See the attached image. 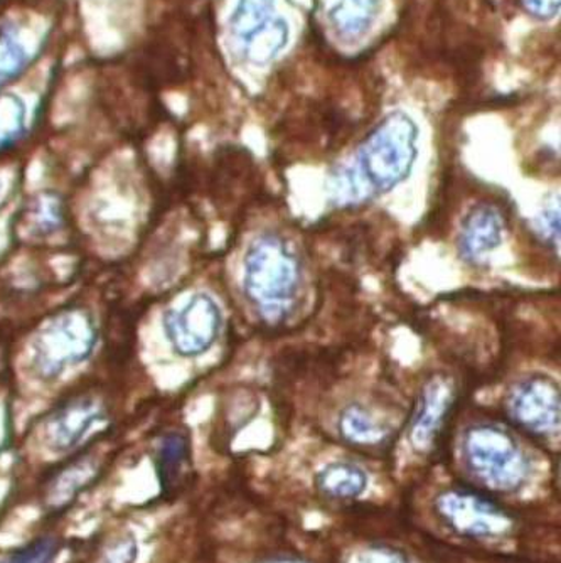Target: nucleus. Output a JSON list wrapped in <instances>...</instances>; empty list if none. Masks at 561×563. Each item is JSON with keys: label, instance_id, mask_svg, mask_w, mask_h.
<instances>
[{"label": "nucleus", "instance_id": "2eb2a0df", "mask_svg": "<svg viewBox=\"0 0 561 563\" xmlns=\"http://www.w3.org/2000/svg\"><path fill=\"white\" fill-rule=\"evenodd\" d=\"M366 484V476L358 467L350 464H332L322 471L319 477V486L322 492L334 498H351L360 495Z\"/></svg>", "mask_w": 561, "mask_h": 563}, {"label": "nucleus", "instance_id": "0eeeda50", "mask_svg": "<svg viewBox=\"0 0 561 563\" xmlns=\"http://www.w3.org/2000/svg\"><path fill=\"white\" fill-rule=\"evenodd\" d=\"M105 413V405L95 395H76L62 401L43 420L44 445L56 454L75 451Z\"/></svg>", "mask_w": 561, "mask_h": 563}, {"label": "nucleus", "instance_id": "4468645a", "mask_svg": "<svg viewBox=\"0 0 561 563\" xmlns=\"http://www.w3.org/2000/svg\"><path fill=\"white\" fill-rule=\"evenodd\" d=\"M28 109L24 100L11 91H0V154L11 151L24 137Z\"/></svg>", "mask_w": 561, "mask_h": 563}, {"label": "nucleus", "instance_id": "f3484780", "mask_svg": "<svg viewBox=\"0 0 561 563\" xmlns=\"http://www.w3.org/2000/svg\"><path fill=\"white\" fill-rule=\"evenodd\" d=\"M31 223H33L34 233L37 236L51 235L55 233L63 223L62 202L56 198L37 199L30 214Z\"/></svg>", "mask_w": 561, "mask_h": 563}, {"label": "nucleus", "instance_id": "f257e3e1", "mask_svg": "<svg viewBox=\"0 0 561 563\" xmlns=\"http://www.w3.org/2000/svg\"><path fill=\"white\" fill-rule=\"evenodd\" d=\"M300 280L299 261L284 239L263 235L252 243L243 261V292L260 318L268 324L287 319L299 294Z\"/></svg>", "mask_w": 561, "mask_h": 563}, {"label": "nucleus", "instance_id": "9b49d317", "mask_svg": "<svg viewBox=\"0 0 561 563\" xmlns=\"http://www.w3.org/2000/svg\"><path fill=\"white\" fill-rule=\"evenodd\" d=\"M503 217L487 205H477L465 217L459 233V252L462 257L481 258L503 242Z\"/></svg>", "mask_w": 561, "mask_h": 563}, {"label": "nucleus", "instance_id": "ddd939ff", "mask_svg": "<svg viewBox=\"0 0 561 563\" xmlns=\"http://www.w3.org/2000/svg\"><path fill=\"white\" fill-rule=\"evenodd\" d=\"M30 66V53L12 22H0V87L18 80Z\"/></svg>", "mask_w": 561, "mask_h": 563}, {"label": "nucleus", "instance_id": "9d476101", "mask_svg": "<svg viewBox=\"0 0 561 563\" xmlns=\"http://www.w3.org/2000/svg\"><path fill=\"white\" fill-rule=\"evenodd\" d=\"M452 407L453 395L449 383L442 378L432 379L424 388L414 427H411V438L417 448H424L437 441V435L442 432L440 429L449 419Z\"/></svg>", "mask_w": 561, "mask_h": 563}, {"label": "nucleus", "instance_id": "f8f14e48", "mask_svg": "<svg viewBox=\"0 0 561 563\" xmlns=\"http://www.w3.org/2000/svg\"><path fill=\"white\" fill-rule=\"evenodd\" d=\"M339 432L345 441L354 445H378L388 438V430L380 426L360 404L350 405L342 410Z\"/></svg>", "mask_w": 561, "mask_h": 563}, {"label": "nucleus", "instance_id": "a211bd4d", "mask_svg": "<svg viewBox=\"0 0 561 563\" xmlns=\"http://www.w3.org/2000/svg\"><path fill=\"white\" fill-rule=\"evenodd\" d=\"M138 543L133 539H119L105 553L101 563H133L138 559Z\"/></svg>", "mask_w": 561, "mask_h": 563}, {"label": "nucleus", "instance_id": "39448f33", "mask_svg": "<svg viewBox=\"0 0 561 563\" xmlns=\"http://www.w3.org/2000/svg\"><path fill=\"white\" fill-rule=\"evenodd\" d=\"M164 331L174 353L198 357L217 343L221 331V311L208 294H196L186 306L169 311L164 318Z\"/></svg>", "mask_w": 561, "mask_h": 563}, {"label": "nucleus", "instance_id": "1a4fd4ad", "mask_svg": "<svg viewBox=\"0 0 561 563\" xmlns=\"http://www.w3.org/2000/svg\"><path fill=\"white\" fill-rule=\"evenodd\" d=\"M158 486L166 498L179 495L191 466V439L186 430H169L158 441L154 457Z\"/></svg>", "mask_w": 561, "mask_h": 563}, {"label": "nucleus", "instance_id": "dca6fc26", "mask_svg": "<svg viewBox=\"0 0 561 563\" xmlns=\"http://www.w3.org/2000/svg\"><path fill=\"white\" fill-rule=\"evenodd\" d=\"M59 549H62L59 540L46 534L12 550L0 559V563H55Z\"/></svg>", "mask_w": 561, "mask_h": 563}, {"label": "nucleus", "instance_id": "7ed1b4c3", "mask_svg": "<svg viewBox=\"0 0 561 563\" xmlns=\"http://www.w3.org/2000/svg\"><path fill=\"white\" fill-rule=\"evenodd\" d=\"M98 329L84 306H69L51 316L31 343V368L43 382H55L66 369L94 354Z\"/></svg>", "mask_w": 561, "mask_h": 563}, {"label": "nucleus", "instance_id": "f03ea898", "mask_svg": "<svg viewBox=\"0 0 561 563\" xmlns=\"http://www.w3.org/2000/svg\"><path fill=\"white\" fill-rule=\"evenodd\" d=\"M417 126L404 113L386 117L361 144L358 170L366 195H386L410 176L417 159Z\"/></svg>", "mask_w": 561, "mask_h": 563}, {"label": "nucleus", "instance_id": "423d86ee", "mask_svg": "<svg viewBox=\"0 0 561 563\" xmlns=\"http://www.w3.org/2000/svg\"><path fill=\"white\" fill-rule=\"evenodd\" d=\"M464 454L472 473L503 483L501 486L518 479L525 470L526 461L515 439L497 427H474L469 430Z\"/></svg>", "mask_w": 561, "mask_h": 563}, {"label": "nucleus", "instance_id": "6e6552de", "mask_svg": "<svg viewBox=\"0 0 561 563\" xmlns=\"http://www.w3.org/2000/svg\"><path fill=\"white\" fill-rule=\"evenodd\" d=\"M101 473V464L97 455H78L69 459L65 466L51 474L44 486V508L50 514H63L78 496L90 488Z\"/></svg>", "mask_w": 561, "mask_h": 563}, {"label": "nucleus", "instance_id": "20e7f679", "mask_svg": "<svg viewBox=\"0 0 561 563\" xmlns=\"http://www.w3.org/2000/svg\"><path fill=\"white\" fill-rule=\"evenodd\" d=\"M504 408L516 427L544 435L560 426V388L550 376H526L507 390Z\"/></svg>", "mask_w": 561, "mask_h": 563}]
</instances>
